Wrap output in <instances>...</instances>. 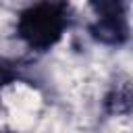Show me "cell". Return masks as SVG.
<instances>
[{
	"label": "cell",
	"instance_id": "6da1fadb",
	"mask_svg": "<svg viewBox=\"0 0 133 133\" xmlns=\"http://www.w3.org/2000/svg\"><path fill=\"white\" fill-rule=\"evenodd\" d=\"M71 15L69 0H39L19 12L17 35L29 50L46 52L60 42L71 25Z\"/></svg>",
	"mask_w": 133,
	"mask_h": 133
},
{
	"label": "cell",
	"instance_id": "7a4b0ae2",
	"mask_svg": "<svg viewBox=\"0 0 133 133\" xmlns=\"http://www.w3.org/2000/svg\"><path fill=\"white\" fill-rule=\"evenodd\" d=\"M96 21L91 35L106 46H123L129 39V0H87Z\"/></svg>",
	"mask_w": 133,
	"mask_h": 133
},
{
	"label": "cell",
	"instance_id": "3957f363",
	"mask_svg": "<svg viewBox=\"0 0 133 133\" xmlns=\"http://www.w3.org/2000/svg\"><path fill=\"white\" fill-rule=\"evenodd\" d=\"M104 106L110 114H129V110H131V87H129V83L114 85L112 91L106 96Z\"/></svg>",
	"mask_w": 133,
	"mask_h": 133
},
{
	"label": "cell",
	"instance_id": "277c9868",
	"mask_svg": "<svg viewBox=\"0 0 133 133\" xmlns=\"http://www.w3.org/2000/svg\"><path fill=\"white\" fill-rule=\"evenodd\" d=\"M15 79H17V69H15V64L8 62V60H4V58H0V91H2L8 83H12Z\"/></svg>",
	"mask_w": 133,
	"mask_h": 133
}]
</instances>
